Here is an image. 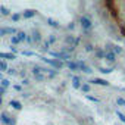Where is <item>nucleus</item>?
Segmentation results:
<instances>
[{
    "mask_svg": "<svg viewBox=\"0 0 125 125\" xmlns=\"http://www.w3.org/2000/svg\"><path fill=\"white\" fill-rule=\"evenodd\" d=\"M107 8L113 21L116 22L119 30L125 34V2H112L107 3Z\"/></svg>",
    "mask_w": 125,
    "mask_h": 125,
    "instance_id": "f257e3e1",
    "label": "nucleus"
}]
</instances>
